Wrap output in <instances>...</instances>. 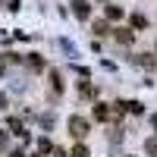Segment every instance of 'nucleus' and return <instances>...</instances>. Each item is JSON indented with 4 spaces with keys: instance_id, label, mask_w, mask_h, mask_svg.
I'll use <instances>...</instances> for the list:
<instances>
[{
    "instance_id": "nucleus-1",
    "label": "nucleus",
    "mask_w": 157,
    "mask_h": 157,
    "mask_svg": "<svg viewBox=\"0 0 157 157\" xmlns=\"http://www.w3.org/2000/svg\"><path fill=\"white\" fill-rule=\"evenodd\" d=\"M69 132H72L75 138H85V135H88V123L82 120V116H69Z\"/></svg>"
},
{
    "instance_id": "nucleus-7",
    "label": "nucleus",
    "mask_w": 157,
    "mask_h": 157,
    "mask_svg": "<svg viewBox=\"0 0 157 157\" xmlns=\"http://www.w3.org/2000/svg\"><path fill=\"white\" fill-rule=\"evenodd\" d=\"M94 116H98V120H107L110 113H107V107H104V104H98V107H94Z\"/></svg>"
},
{
    "instance_id": "nucleus-5",
    "label": "nucleus",
    "mask_w": 157,
    "mask_h": 157,
    "mask_svg": "<svg viewBox=\"0 0 157 157\" xmlns=\"http://www.w3.org/2000/svg\"><path fill=\"white\" fill-rule=\"evenodd\" d=\"M69 157H91V151H88L85 145H75V148L69 151Z\"/></svg>"
},
{
    "instance_id": "nucleus-10",
    "label": "nucleus",
    "mask_w": 157,
    "mask_h": 157,
    "mask_svg": "<svg viewBox=\"0 0 157 157\" xmlns=\"http://www.w3.org/2000/svg\"><path fill=\"white\" fill-rule=\"evenodd\" d=\"M145 148H148V151H151V154L157 157V141H148V145H145Z\"/></svg>"
},
{
    "instance_id": "nucleus-2",
    "label": "nucleus",
    "mask_w": 157,
    "mask_h": 157,
    "mask_svg": "<svg viewBox=\"0 0 157 157\" xmlns=\"http://www.w3.org/2000/svg\"><path fill=\"white\" fill-rule=\"evenodd\" d=\"M113 35H116V41H120V44H132V41H135V32H132V29H113Z\"/></svg>"
},
{
    "instance_id": "nucleus-11",
    "label": "nucleus",
    "mask_w": 157,
    "mask_h": 157,
    "mask_svg": "<svg viewBox=\"0 0 157 157\" xmlns=\"http://www.w3.org/2000/svg\"><path fill=\"white\" fill-rule=\"evenodd\" d=\"M54 157H66V154H63V151H54Z\"/></svg>"
},
{
    "instance_id": "nucleus-6",
    "label": "nucleus",
    "mask_w": 157,
    "mask_h": 157,
    "mask_svg": "<svg viewBox=\"0 0 157 157\" xmlns=\"http://www.w3.org/2000/svg\"><path fill=\"white\" fill-rule=\"evenodd\" d=\"M145 25H148V19L141 16V13H135V16H132V29H145Z\"/></svg>"
},
{
    "instance_id": "nucleus-4",
    "label": "nucleus",
    "mask_w": 157,
    "mask_h": 157,
    "mask_svg": "<svg viewBox=\"0 0 157 157\" xmlns=\"http://www.w3.org/2000/svg\"><path fill=\"white\" fill-rule=\"evenodd\" d=\"M75 16L78 19H88V3H85V0H75Z\"/></svg>"
},
{
    "instance_id": "nucleus-9",
    "label": "nucleus",
    "mask_w": 157,
    "mask_h": 157,
    "mask_svg": "<svg viewBox=\"0 0 157 157\" xmlns=\"http://www.w3.org/2000/svg\"><path fill=\"white\" fill-rule=\"evenodd\" d=\"M94 35H107V22H94Z\"/></svg>"
},
{
    "instance_id": "nucleus-8",
    "label": "nucleus",
    "mask_w": 157,
    "mask_h": 157,
    "mask_svg": "<svg viewBox=\"0 0 157 157\" xmlns=\"http://www.w3.org/2000/svg\"><path fill=\"white\" fill-rule=\"evenodd\" d=\"M138 63H141V66H145V69H154V57H151V54H145V57H141Z\"/></svg>"
},
{
    "instance_id": "nucleus-3",
    "label": "nucleus",
    "mask_w": 157,
    "mask_h": 157,
    "mask_svg": "<svg viewBox=\"0 0 157 157\" xmlns=\"http://www.w3.org/2000/svg\"><path fill=\"white\" fill-rule=\"evenodd\" d=\"M104 13H107V19H110V22H116V19H123V6H107Z\"/></svg>"
}]
</instances>
